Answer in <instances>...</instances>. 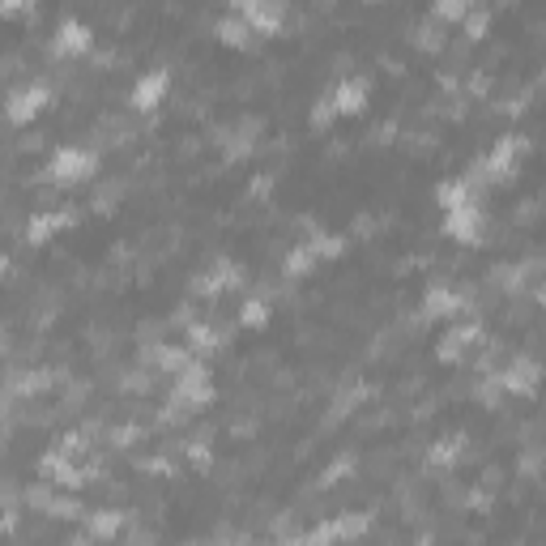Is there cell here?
I'll return each instance as SVG.
<instances>
[{
    "instance_id": "1",
    "label": "cell",
    "mask_w": 546,
    "mask_h": 546,
    "mask_svg": "<svg viewBox=\"0 0 546 546\" xmlns=\"http://www.w3.org/2000/svg\"><path fill=\"white\" fill-rule=\"evenodd\" d=\"M367 94L372 86L363 82V77H346V82H337L325 99L316 107V120H337V116H355V111L367 107Z\"/></svg>"
},
{
    "instance_id": "2",
    "label": "cell",
    "mask_w": 546,
    "mask_h": 546,
    "mask_svg": "<svg viewBox=\"0 0 546 546\" xmlns=\"http://www.w3.org/2000/svg\"><path fill=\"white\" fill-rule=\"evenodd\" d=\"M521 158H525V137H500L474 171H478V180L483 184H495V180H508V175L521 167Z\"/></svg>"
},
{
    "instance_id": "3",
    "label": "cell",
    "mask_w": 546,
    "mask_h": 546,
    "mask_svg": "<svg viewBox=\"0 0 546 546\" xmlns=\"http://www.w3.org/2000/svg\"><path fill=\"white\" fill-rule=\"evenodd\" d=\"M94 167H99V158H94L90 150L64 146V150L52 154V163H47V180H52V184H82Z\"/></svg>"
},
{
    "instance_id": "4",
    "label": "cell",
    "mask_w": 546,
    "mask_h": 546,
    "mask_svg": "<svg viewBox=\"0 0 546 546\" xmlns=\"http://www.w3.org/2000/svg\"><path fill=\"white\" fill-rule=\"evenodd\" d=\"M231 13H239L256 35H273V30H282V22H286L282 0H231Z\"/></svg>"
},
{
    "instance_id": "5",
    "label": "cell",
    "mask_w": 546,
    "mask_h": 546,
    "mask_svg": "<svg viewBox=\"0 0 546 546\" xmlns=\"http://www.w3.org/2000/svg\"><path fill=\"white\" fill-rule=\"evenodd\" d=\"M538 376H542V367L534 359L517 355L512 363H504L500 372H495V384H500L504 393H512V397H529V393L538 389Z\"/></svg>"
},
{
    "instance_id": "6",
    "label": "cell",
    "mask_w": 546,
    "mask_h": 546,
    "mask_svg": "<svg viewBox=\"0 0 546 546\" xmlns=\"http://www.w3.org/2000/svg\"><path fill=\"white\" fill-rule=\"evenodd\" d=\"M94 47V35H90V26H82V22H60L56 26V35H52V52L60 56V60H77V56H86Z\"/></svg>"
},
{
    "instance_id": "7",
    "label": "cell",
    "mask_w": 546,
    "mask_h": 546,
    "mask_svg": "<svg viewBox=\"0 0 546 546\" xmlns=\"http://www.w3.org/2000/svg\"><path fill=\"white\" fill-rule=\"evenodd\" d=\"M43 107H47V86H43V82H30V86H22V90L9 94V120H13V124L35 120Z\"/></svg>"
},
{
    "instance_id": "8",
    "label": "cell",
    "mask_w": 546,
    "mask_h": 546,
    "mask_svg": "<svg viewBox=\"0 0 546 546\" xmlns=\"http://www.w3.org/2000/svg\"><path fill=\"white\" fill-rule=\"evenodd\" d=\"M167 90H171V73H163V69L137 77V86H133V107H137V111H154L158 103L167 99Z\"/></svg>"
},
{
    "instance_id": "9",
    "label": "cell",
    "mask_w": 546,
    "mask_h": 546,
    "mask_svg": "<svg viewBox=\"0 0 546 546\" xmlns=\"http://www.w3.org/2000/svg\"><path fill=\"white\" fill-rule=\"evenodd\" d=\"M427 316H444V320H457L461 312H465V299L453 291V286H436V291L427 295Z\"/></svg>"
},
{
    "instance_id": "10",
    "label": "cell",
    "mask_w": 546,
    "mask_h": 546,
    "mask_svg": "<svg viewBox=\"0 0 546 546\" xmlns=\"http://www.w3.org/2000/svg\"><path fill=\"white\" fill-rule=\"evenodd\" d=\"M205 295H222V291H235L239 286V269L235 265H214L210 273H205V278L197 282Z\"/></svg>"
},
{
    "instance_id": "11",
    "label": "cell",
    "mask_w": 546,
    "mask_h": 546,
    "mask_svg": "<svg viewBox=\"0 0 546 546\" xmlns=\"http://www.w3.org/2000/svg\"><path fill=\"white\" fill-rule=\"evenodd\" d=\"M60 227H69V214H64V210H56V214H39L35 222H30V239H47V235L60 231Z\"/></svg>"
},
{
    "instance_id": "12",
    "label": "cell",
    "mask_w": 546,
    "mask_h": 546,
    "mask_svg": "<svg viewBox=\"0 0 546 546\" xmlns=\"http://www.w3.org/2000/svg\"><path fill=\"white\" fill-rule=\"evenodd\" d=\"M252 133H256L252 124H244V128H239V124H235V128H227V150H231V158L252 150Z\"/></svg>"
},
{
    "instance_id": "13",
    "label": "cell",
    "mask_w": 546,
    "mask_h": 546,
    "mask_svg": "<svg viewBox=\"0 0 546 546\" xmlns=\"http://www.w3.org/2000/svg\"><path fill=\"white\" fill-rule=\"evenodd\" d=\"M457 453H461V440L453 436V440H440L436 448H431V461H436V465H453Z\"/></svg>"
},
{
    "instance_id": "14",
    "label": "cell",
    "mask_w": 546,
    "mask_h": 546,
    "mask_svg": "<svg viewBox=\"0 0 546 546\" xmlns=\"http://www.w3.org/2000/svg\"><path fill=\"white\" fill-rule=\"evenodd\" d=\"M265 303L261 299H252V303H244V312H239V320H244V325H265Z\"/></svg>"
},
{
    "instance_id": "15",
    "label": "cell",
    "mask_w": 546,
    "mask_h": 546,
    "mask_svg": "<svg viewBox=\"0 0 546 546\" xmlns=\"http://www.w3.org/2000/svg\"><path fill=\"white\" fill-rule=\"evenodd\" d=\"M30 5H39V0H5L9 13H22V9H30Z\"/></svg>"
}]
</instances>
